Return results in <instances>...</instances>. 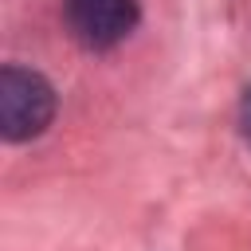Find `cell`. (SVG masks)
<instances>
[{"label":"cell","instance_id":"obj_1","mask_svg":"<svg viewBox=\"0 0 251 251\" xmlns=\"http://www.w3.org/2000/svg\"><path fill=\"white\" fill-rule=\"evenodd\" d=\"M55 110H59V94L39 71L20 67V63H8L0 71V133H4V141H12V145L35 141L55 122Z\"/></svg>","mask_w":251,"mask_h":251},{"label":"cell","instance_id":"obj_2","mask_svg":"<svg viewBox=\"0 0 251 251\" xmlns=\"http://www.w3.org/2000/svg\"><path fill=\"white\" fill-rule=\"evenodd\" d=\"M63 20L78 47L102 55L137 31L141 4L137 0H63Z\"/></svg>","mask_w":251,"mask_h":251},{"label":"cell","instance_id":"obj_3","mask_svg":"<svg viewBox=\"0 0 251 251\" xmlns=\"http://www.w3.org/2000/svg\"><path fill=\"white\" fill-rule=\"evenodd\" d=\"M239 133H243V141L251 145V82H247L243 94H239Z\"/></svg>","mask_w":251,"mask_h":251}]
</instances>
